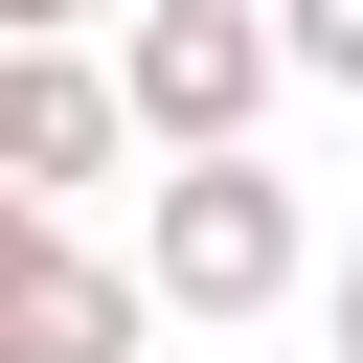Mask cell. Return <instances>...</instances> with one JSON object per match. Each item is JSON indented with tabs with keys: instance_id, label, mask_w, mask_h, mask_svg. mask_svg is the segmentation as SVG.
Masks as SVG:
<instances>
[{
	"instance_id": "6",
	"label": "cell",
	"mask_w": 363,
	"mask_h": 363,
	"mask_svg": "<svg viewBox=\"0 0 363 363\" xmlns=\"http://www.w3.org/2000/svg\"><path fill=\"white\" fill-rule=\"evenodd\" d=\"M318 340H340V363H363V250H340V272H318Z\"/></svg>"
},
{
	"instance_id": "7",
	"label": "cell",
	"mask_w": 363,
	"mask_h": 363,
	"mask_svg": "<svg viewBox=\"0 0 363 363\" xmlns=\"http://www.w3.org/2000/svg\"><path fill=\"white\" fill-rule=\"evenodd\" d=\"M68 23H91V0H0V45H68Z\"/></svg>"
},
{
	"instance_id": "2",
	"label": "cell",
	"mask_w": 363,
	"mask_h": 363,
	"mask_svg": "<svg viewBox=\"0 0 363 363\" xmlns=\"http://www.w3.org/2000/svg\"><path fill=\"white\" fill-rule=\"evenodd\" d=\"M136 272H159V318H272V295L318 272V227H295L272 159H182L159 227H136Z\"/></svg>"
},
{
	"instance_id": "5",
	"label": "cell",
	"mask_w": 363,
	"mask_h": 363,
	"mask_svg": "<svg viewBox=\"0 0 363 363\" xmlns=\"http://www.w3.org/2000/svg\"><path fill=\"white\" fill-rule=\"evenodd\" d=\"M272 45H295V91H363V0H272Z\"/></svg>"
},
{
	"instance_id": "3",
	"label": "cell",
	"mask_w": 363,
	"mask_h": 363,
	"mask_svg": "<svg viewBox=\"0 0 363 363\" xmlns=\"http://www.w3.org/2000/svg\"><path fill=\"white\" fill-rule=\"evenodd\" d=\"M136 340H159V272L0 204V363H136Z\"/></svg>"
},
{
	"instance_id": "8",
	"label": "cell",
	"mask_w": 363,
	"mask_h": 363,
	"mask_svg": "<svg viewBox=\"0 0 363 363\" xmlns=\"http://www.w3.org/2000/svg\"><path fill=\"white\" fill-rule=\"evenodd\" d=\"M113 23H136V0H113Z\"/></svg>"
},
{
	"instance_id": "1",
	"label": "cell",
	"mask_w": 363,
	"mask_h": 363,
	"mask_svg": "<svg viewBox=\"0 0 363 363\" xmlns=\"http://www.w3.org/2000/svg\"><path fill=\"white\" fill-rule=\"evenodd\" d=\"M113 91H136L159 159H250L272 91H295V45H272V0H136L113 23Z\"/></svg>"
},
{
	"instance_id": "4",
	"label": "cell",
	"mask_w": 363,
	"mask_h": 363,
	"mask_svg": "<svg viewBox=\"0 0 363 363\" xmlns=\"http://www.w3.org/2000/svg\"><path fill=\"white\" fill-rule=\"evenodd\" d=\"M113 136H136V91H113L91 45H0V204H23V227H68V204L113 182Z\"/></svg>"
}]
</instances>
